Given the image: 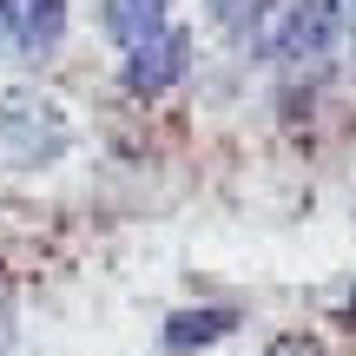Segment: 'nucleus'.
Returning <instances> with one entry per match:
<instances>
[{"mask_svg": "<svg viewBox=\"0 0 356 356\" xmlns=\"http://www.w3.org/2000/svg\"><path fill=\"white\" fill-rule=\"evenodd\" d=\"M191 53H198V40L185 33V26H159L152 40H139V47H126V60H119V79H126L132 99H159V92L185 86L191 79Z\"/></svg>", "mask_w": 356, "mask_h": 356, "instance_id": "nucleus-3", "label": "nucleus"}, {"mask_svg": "<svg viewBox=\"0 0 356 356\" xmlns=\"http://www.w3.org/2000/svg\"><path fill=\"white\" fill-rule=\"evenodd\" d=\"M264 356H330V350H323L310 330H284V337H270V350H264Z\"/></svg>", "mask_w": 356, "mask_h": 356, "instance_id": "nucleus-8", "label": "nucleus"}, {"mask_svg": "<svg viewBox=\"0 0 356 356\" xmlns=\"http://www.w3.org/2000/svg\"><path fill=\"white\" fill-rule=\"evenodd\" d=\"M7 343H13V317L0 310V350H7Z\"/></svg>", "mask_w": 356, "mask_h": 356, "instance_id": "nucleus-10", "label": "nucleus"}, {"mask_svg": "<svg viewBox=\"0 0 356 356\" xmlns=\"http://www.w3.org/2000/svg\"><path fill=\"white\" fill-rule=\"evenodd\" d=\"M231 330H238V310H231V304H191V310H172V317H165L159 350H165V356H198V350L225 343Z\"/></svg>", "mask_w": 356, "mask_h": 356, "instance_id": "nucleus-5", "label": "nucleus"}, {"mask_svg": "<svg viewBox=\"0 0 356 356\" xmlns=\"http://www.w3.org/2000/svg\"><path fill=\"white\" fill-rule=\"evenodd\" d=\"M343 33L356 40V0H343Z\"/></svg>", "mask_w": 356, "mask_h": 356, "instance_id": "nucleus-9", "label": "nucleus"}, {"mask_svg": "<svg viewBox=\"0 0 356 356\" xmlns=\"http://www.w3.org/2000/svg\"><path fill=\"white\" fill-rule=\"evenodd\" d=\"M0 40H13L20 60H53L66 40V0H0Z\"/></svg>", "mask_w": 356, "mask_h": 356, "instance_id": "nucleus-4", "label": "nucleus"}, {"mask_svg": "<svg viewBox=\"0 0 356 356\" xmlns=\"http://www.w3.org/2000/svg\"><path fill=\"white\" fill-rule=\"evenodd\" d=\"M73 113H66L53 92L40 86H0V152L13 159L20 172H40V165H60L73 152Z\"/></svg>", "mask_w": 356, "mask_h": 356, "instance_id": "nucleus-1", "label": "nucleus"}, {"mask_svg": "<svg viewBox=\"0 0 356 356\" xmlns=\"http://www.w3.org/2000/svg\"><path fill=\"white\" fill-rule=\"evenodd\" d=\"M337 40H343V0H277L264 60H277L297 79V73H317L337 53Z\"/></svg>", "mask_w": 356, "mask_h": 356, "instance_id": "nucleus-2", "label": "nucleus"}, {"mask_svg": "<svg viewBox=\"0 0 356 356\" xmlns=\"http://www.w3.org/2000/svg\"><path fill=\"white\" fill-rule=\"evenodd\" d=\"M211 20L244 60H264L270 47V20H277V0H211Z\"/></svg>", "mask_w": 356, "mask_h": 356, "instance_id": "nucleus-6", "label": "nucleus"}, {"mask_svg": "<svg viewBox=\"0 0 356 356\" xmlns=\"http://www.w3.org/2000/svg\"><path fill=\"white\" fill-rule=\"evenodd\" d=\"M159 26H172V0H99V33L113 40L119 53L152 40Z\"/></svg>", "mask_w": 356, "mask_h": 356, "instance_id": "nucleus-7", "label": "nucleus"}]
</instances>
